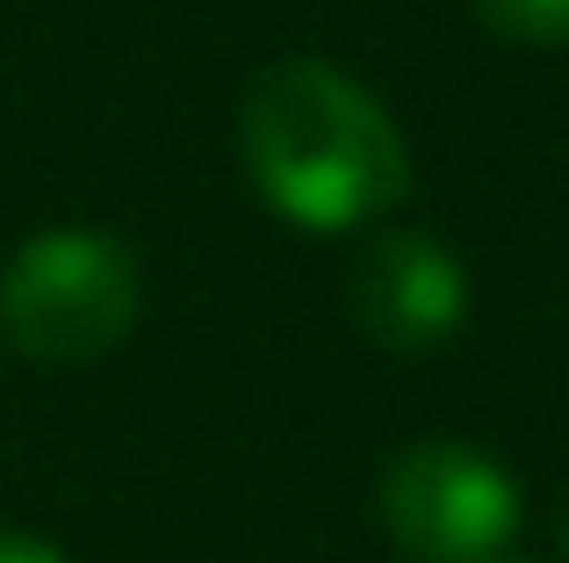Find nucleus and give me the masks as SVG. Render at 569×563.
<instances>
[{
    "mask_svg": "<svg viewBox=\"0 0 569 563\" xmlns=\"http://www.w3.org/2000/svg\"><path fill=\"white\" fill-rule=\"evenodd\" d=\"M376 513L411 563H498L519 527V484L469 441H411L389 455Z\"/></svg>",
    "mask_w": 569,
    "mask_h": 563,
    "instance_id": "obj_3",
    "label": "nucleus"
},
{
    "mask_svg": "<svg viewBox=\"0 0 569 563\" xmlns=\"http://www.w3.org/2000/svg\"><path fill=\"white\" fill-rule=\"evenodd\" d=\"M556 527H562V542H569V506H562V521H556Z\"/></svg>",
    "mask_w": 569,
    "mask_h": 563,
    "instance_id": "obj_7",
    "label": "nucleus"
},
{
    "mask_svg": "<svg viewBox=\"0 0 569 563\" xmlns=\"http://www.w3.org/2000/svg\"><path fill=\"white\" fill-rule=\"evenodd\" d=\"M347 310L382 354H432L469 318V275L432 231H382L347 268Z\"/></svg>",
    "mask_w": 569,
    "mask_h": 563,
    "instance_id": "obj_4",
    "label": "nucleus"
},
{
    "mask_svg": "<svg viewBox=\"0 0 569 563\" xmlns=\"http://www.w3.org/2000/svg\"><path fill=\"white\" fill-rule=\"evenodd\" d=\"M238 145H246L267 210H281L303 231L368 225L411 181V152L389 109L325 58L267 66L238 101Z\"/></svg>",
    "mask_w": 569,
    "mask_h": 563,
    "instance_id": "obj_1",
    "label": "nucleus"
},
{
    "mask_svg": "<svg viewBox=\"0 0 569 563\" xmlns=\"http://www.w3.org/2000/svg\"><path fill=\"white\" fill-rule=\"evenodd\" d=\"M0 563H66L51 550V542H37V535H14V527H0Z\"/></svg>",
    "mask_w": 569,
    "mask_h": 563,
    "instance_id": "obj_6",
    "label": "nucleus"
},
{
    "mask_svg": "<svg viewBox=\"0 0 569 563\" xmlns=\"http://www.w3.org/2000/svg\"><path fill=\"white\" fill-rule=\"evenodd\" d=\"M138 304H144L138 260L123 254V239L87 225L37 231L0 275V325L43 368H80L123 347L138 325Z\"/></svg>",
    "mask_w": 569,
    "mask_h": 563,
    "instance_id": "obj_2",
    "label": "nucleus"
},
{
    "mask_svg": "<svg viewBox=\"0 0 569 563\" xmlns=\"http://www.w3.org/2000/svg\"><path fill=\"white\" fill-rule=\"evenodd\" d=\"M490 37L512 43H569V0H469Z\"/></svg>",
    "mask_w": 569,
    "mask_h": 563,
    "instance_id": "obj_5",
    "label": "nucleus"
},
{
    "mask_svg": "<svg viewBox=\"0 0 569 563\" xmlns=\"http://www.w3.org/2000/svg\"><path fill=\"white\" fill-rule=\"evenodd\" d=\"M498 563H512V556H498Z\"/></svg>",
    "mask_w": 569,
    "mask_h": 563,
    "instance_id": "obj_8",
    "label": "nucleus"
}]
</instances>
